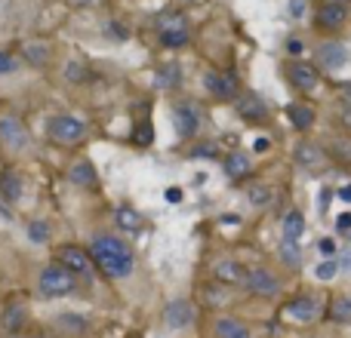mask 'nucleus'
I'll return each mask as SVG.
<instances>
[{
    "mask_svg": "<svg viewBox=\"0 0 351 338\" xmlns=\"http://www.w3.org/2000/svg\"><path fill=\"white\" fill-rule=\"evenodd\" d=\"M90 255H93V265L102 277L108 280H127L133 277L136 271V255L133 246H130L123 237L111 234V231H96L90 237Z\"/></svg>",
    "mask_w": 351,
    "mask_h": 338,
    "instance_id": "obj_1",
    "label": "nucleus"
},
{
    "mask_svg": "<svg viewBox=\"0 0 351 338\" xmlns=\"http://www.w3.org/2000/svg\"><path fill=\"white\" fill-rule=\"evenodd\" d=\"M77 289H80L77 274H71L65 265H59V261L47 265L37 274V292H40V298H68Z\"/></svg>",
    "mask_w": 351,
    "mask_h": 338,
    "instance_id": "obj_2",
    "label": "nucleus"
},
{
    "mask_svg": "<svg viewBox=\"0 0 351 338\" xmlns=\"http://www.w3.org/2000/svg\"><path fill=\"white\" fill-rule=\"evenodd\" d=\"M86 133H90V127L77 114H56L47 120V135L56 145H77L86 139Z\"/></svg>",
    "mask_w": 351,
    "mask_h": 338,
    "instance_id": "obj_3",
    "label": "nucleus"
},
{
    "mask_svg": "<svg viewBox=\"0 0 351 338\" xmlns=\"http://www.w3.org/2000/svg\"><path fill=\"white\" fill-rule=\"evenodd\" d=\"M56 261L65 265L71 274H77L80 283H90L93 274H96V265H93L90 249L77 246V243H62V246H56Z\"/></svg>",
    "mask_w": 351,
    "mask_h": 338,
    "instance_id": "obj_4",
    "label": "nucleus"
},
{
    "mask_svg": "<svg viewBox=\"0 0 351 338\" xmlns=\"http://www.w3.org/2000/svg\"><path fill=\"white\" fill-rule=\"evenodd\" d=\"M243 286H247L250 296H259V298H278L280 289H284L280 277L274 271H268V268H250L243 274Z\"/></svg>",
    "mask_w": 351,
    "mask_h": 338,
    "instance_id": "obj_5",
    "label": "nucleus"
},
{
    "mask_svg": "<svg viewBox=\"0 0 351 338\" xmlns=\"http://www.w3.org/2000/svg\"><path fill=\"white\" fill-rule=\"evenodd\" d=\"M0 145L12 154H22L31 148V135L16 114H0Z\"/></svg>",
    "mask_w": 351,
    "mask_h": 338,
    "instance_id": "obj_6",
    "label": "nucleus"
},
{
    "mask_svg": "<svg viewBox=\"0 0 351 338\" xmlns=\"http://www.w3.org/2000/svg\"><path fill=\"white\" fill-rule=\"evenodd\" d=\"M173 129L179 139H194L200 129V108L194 102H188V99H182V102L173 105Z\"/></svg>",
    "mask_w": 351,
    "mask_h": 338,
    "instance_id": "obj_7",
    "label": "nucleus"
},
{
    "mask_svg": "<svg viewBox=\"0 0 351 338\" xmlns=\"http://www.w3.org/2000/svg\"><path fill=\"white\" fill-rule=\"evenodd\" d=\"M204 86L213 99H219V102H234V99L241 96V83H237V77L228 71H206Z\"/></svg>",
    "mask_w": 351,
    "mask_h": 338,
    "instance_id": "obj_8",
    "label": "nucleus"
},
{
    "mask_svg": "<svg viewBox=\"0 0 351 338\" xmlns=\"http://www.w3.org/2000/svg\"><path fill=\"white\" fill-rule=\"evenodd\" d=\"M158 40H160V47H167V49L188 47V40H191V31H188L185 18H182V16L164 18V22L158 25Z\"/></svg>",
    "mask_w": 351,
    "mask_h": 338,
    "instance_id": "obj_9",
    "label": "nucleus"
},
{
    "mask_svg": "<svg viewBox=\"0 0 351 338\" xmlns=\"http://www.w3.org/2000/svg\"><path fill=\"white\" fill-rule=\"evenodd\" d=\"M194 320H197V308H194L188 298H176L164 308V326L173 329V333H182V329L194 326Z\"/></svg>",
    "mask_w": 351,
    "mask_h": 338,
    "instance_id": "obj_10",
    "label": "nucleus"
},
{
    "mask_svg": "<svg viewBox=\"0 0 351 338\" xmlns=\"http://www.w3.org/2000/svg\"><path fill=\"white\" fill-rule=\"evenodd\" d=\"M234 111L243 123H265L268 120V105L259 92H241L234 99Z\"/></svg>",
    "mask_w": 351,
    "mask_h": 338,
    "instance_id": "obj_11",
    "label": "nucleus"
},
{
    "mask_svg": "<svg viewBox=\"0 0 351 338\" xmlns=\"http://www.w3.org/2000/svg\"><path fill=\"white\" fill-rule=\"evenodd\" d=\"M348 22V6L346 3H336V0H327V3H321V10L315 12V25L321 31H342Z\"/></svg>",
    "mask_w": 351,
    "mask_h": 338,
    "instance_id": "obj_12",
    "label": "nucleus"
},
{
    "mask_svg": "<svg viewBox=\"0 0 351 338\" xmlns=\"http://www.w3.org/2000/svg\"><path fill=\"white\" fill-rule=\"evenodd\" d=\"M25 194V179L16 166L0 169V206H16Z\"/></svg>",
    "mask_w": 351,
    "mask_h": 338,
    "instance_id": "obj_13",
    "label": "nucleus"
},
{
    "mask_svg": "<svg viewBox=\"0 0 351 338\" xmlns=\"http://www.w3.org/2000/svg\"><path fill=\"white\" fill-rule=\"evenodd\" d=\"M317 317H321V304L311 296H296L287 304V320H293V323H315Z\"/></svg>",
    "mask_w": 351,
    "mask_h": 338,
    "instance_id": "obj_14",
    "label": "nucleus"
},
{
    "mask_svg": "<svg viewBox=\"0 0 351 338\" xmlns=\"http://www.w3.org/2000/svg\"><path fill=\"white\" fill-rule=\"evenodd\" d=\"M287 77H290V83L296 86L299 92H311V90H317V71L311 65H305V62H290L287 65Z\"/></svg>",
    "mask_w": 351,
    "mask_h": 338,
    "instance_id": "obj_15",
    "label": "nucleus"
},
{
    "mask_svg": "<svg viewBox=\"0 0 351 338\" xmlns=\"http://www.w3.org/2000/svg\"><path fill=\"white\" fill-rule=\"evenodd\" d=\"M28 323V304L22 298H12L3 304V317H0V329L3 333H19V329Z\"/></svg>",
    "mask_w": 351,
    "mask_h": 338,
    "instance_id": "obj_16",
    "label": "nucleus"
},
{
    "mask_svg": "<svg viewBox=\"0 0 351 338\" xmlns=\"http://www.w3.org/2000/svg\"><path fill=\"white\" fill-rule=\"evenodd\" d=\"M317 59H321V65L327 71H339L342 65H348V49L339 40H324L317 47Z\"/></svg>",
    "mask_w": 351,
    "mask_h": 338,
    "instance_id": "obj_17",
    "label": "nucleus"
},
{
    "mask_svg": "<svg viewBox=\"0 0 351 338\" xmlns=\"http://www.w3.org/2000/svg\"><path fill=\"white\" fill-rule=\"evenodd\" d=\"M293 160L302 169H308V172H317V169L324 166V160H327V154H324L315 142H299L296 151H293Z\"/></svg>",
    "mask_w": 351,
    "mask_h": 338,
    "instance_id": "obj_18",
    "label": "nucleus"
},
{
    "mask_svg": "<svg viewBox=\"0 0 351 338\" xmlns=\"http://www.w3.org/2000/svg\"><path fill=\"white\" fill-rule=\"evenodd\" d=\"M287 117H290L293 129L308 133V129L315 127V120H317V111L311 108L308 102H290V105H287Z\"/></svg>",
    "mask_w": 351,
    "mask_h": 338,
    "instance_id": "obj_19",
    "label": "nucleus"
},
{
    "mask_svg": "<svg viewBox=\"0 0 351 338\" xmlns=\"http://www.w3.org/2000/svg\"><path fill=\"white\" fill-rule=\"evenodd\" d=\"M243 274H247V268H243L241 261H234V259H219L216 265H213V277H216L222 286L243 283Z\"/></svg>",
    "mask_w": 351,
    "mask_h": 338,
    "instance_id": "obj_20",
    "label": "nucleus"
},
{
    "mask_svg": "<svg viewBox=\"0 0 351 338\" xmlns=\"http://www.w3.org/2000/svg\"><path fill=\"white\" fill-rule=\"evenodd\" d=\"M222 169H225V175L228 179H243V175H250V154H243V151H231V154H225V160H222Z\"/></svg>",
    "mask_w": 351,
    "mask_h": 338,
    "instance_id": "obj_21",
    "label": "nucleus"
},
{
    "mask_svg": "<svg viewBox=\"0 0 351 338\" xmlns=\"http://www.w3.org/2000/svg\"><path fill=\"white\" fill-rule=\"evenodd\" d=\"M68 179H71V185H77V187H96L99 175H96V169H93L90 160H77V164L68 169Z\"/></svg>",
    "mask_w": 351,
    "mask_h": 338,
    "instance_id": "obj_22",
    "label": "nucleus"
},
{
    "mask_svg": "<svg viewBox=\"0 0 351 338\" xmlns=\"http://www.w3.org/2000/svg\"><path fill=\"white\" fill-rule=\"evenodd\" d=\"M216 338H253L250 329L237 317H219L216 320Z\"/></svg>",
    "mask_w": 351,
    "mask_h": 338,
    "instance_id": "obj_23",
    "label": "nucleus"
},
{
    "mask_svg": "<svg viewBox=\"0 0 351 338\" xmlns=\"http://www.w3.org/2000/svg\"><path fill=\"white\" fill-rule=\"evenodd\" d=\"M280 231H284L287 240H302V234H305V216L299 209H290L284 216V222H280Z\"/></svg>",
    "mask_w": 351,
    "mask_h": 338,
    "instance_id": "obj_24",
    "label": "nucleus"
},
{
    "mask_svg": "<svg viewBox=\"0 0 351 338\" xmlns=\"http://www.w3.org/2000/svg\"><path fill=\"white\" fill-rule=\"evenodd\" d=\"M278 255H280V261H284L287 268H293L296 271L299 265H302V246H299V240H280V246H278Z\"/></svg>",
    "mask_w": 351,
    "mask_h": 338,
    "instance_id": "obj_25",
    "label": "nucleus"
},
{
    "mask_svg": "<svg viewBox=\"0 0 351 338\" xmlns=\"http://www.w3.org/2000/svg\"><path fill=\"white\" fill-rule=\"evenodd\" d=\"M114 218H117V224H121L127 234H136V231L142 228V216L133 209V206H117V209H114Z\"/></svg>",
    "mask_w": 351,
    "mask_h": 338,
    "instance_id": "obj_26",
    "label": "nucleus"
},
{
    "mask_svg": "<svg viewBox=\"0 0 351 338\" xmlns=\"http://www.w3.org/2000/svg\"><path fill=\"white\" fill-rule=\"evenodd\" d=\"M247 200H250V206H256V209H265V206L274 200L271 185H253L247 191Z\"/></svg>",
    "mask_w": 351,
    "mask_h": 338,
    "instance_id": "obj_27",
    "label": "nucleus"
},
{
    "mask_svg": "<svg viewBox=\"0 0 351 338\" xmlns=\"http://www.w3.org/2000/svg\"><path fill=\"white\" fill-rule=\"evenodd\" d=\"M330 320H336V323L351 320V298L348 296H336L333 298V304H330Z\"/></svg>",
    "mask_w": 351,
    "mask_h": 338,
    "instance_id": "obj_28",
    "label": "nucleus"
},
{
    "mask_svg": "<svg viewBox=\"0 0 351 338\" xmlns=\"http://www.w3.org/2000/svg\"><path fill=\"white\" fill-rule=\"evenodd\" d=\"M158 83L167 86V90H176V86L182 83V68L179 65H164L158 71Z\"/></svg>",
    "mask_w": 351,
    "mask_h": 338,
    "instance_id": "obj_29",
    "label": "nucleus"
},
{
    "mask_svg": "<svg viewBox=\"0 0 351 338\" xmlns=\"http://www.w3.org/2000/svg\"><path fill=\"white\" fill-rule=\"evenodd\" d=\"M330 157L342 166H351V139H339L330 145Z\"/></svg>",
    "mask_w": 351,
    "mask_h": 338,
    "instance_id": "obj_30",
    "label": "nucleus"
},
{
    "mask_svg": "<svg viewBox=\"0 0 351 338\" xmlns=\"http://www.w3.org/2000/svg\"><path fill=\"white\" fill-rule=\"evenodd\" d=\"M28 240L37 243V246H43V243H49V228L43 218H34V222H28Z\"/></svg>",
    "mask_w": 351,
    "mask_h": 338,
    "instance_id": "obj_31",
    "label": "nucleus"
},
{
    "mask_svg": "<svg viewBox=\"0 0 351 338\" xmlns=\"http://www.w3.org/2000/svg\"><path fill=\"white\" fill-rule=\"evenodd\" d=\"M336 274H339V261H336V259H321V261H317L315 277L321 280V283H330Z\"/></svg>",
    "mask_w": 351,
    "mask_h": 338,
    "instance_id": "obj_32",
    "label": "nucleus"
},
{
    "mask_svg": "<svg viewBox=\"0 0 351 338\" xmlns=\"http://www.w3.org/2000/svg\"><path fill=\"white\" fill-rule=\"evenodd\" d=\"M152 139H154V129H152V123H148V120H142V123H139V129H136V133H133V142H136V145H139V148H145V145H152Z\"/></svg>",
    "mask_w": 351,
    "mask_h": 338,
    "instance_id": "obj_33",
    "label": "nucleus"
},
{
    "mask_svg": "<svg viewBox=\"0 0 351 338\" xmlns=\"http://www.w3.org/2000/svg\"><path fill=\"white\" fill-rule=\"evenodd\" d=\"M25 59L34 62V65H43V62H47V47H40V43H34V47H25Z\"/></svg>",
    "mask_w": 351,
    "mask_h": 338,
    "instance_id": "obj_34",
    "label": "nucleus"
},
{
    "mask_svg": "<svg viewBox=\"0 0 351 338\" xmlns=\"http://www.w3.org/2000/svg\"><path fill=\"white\" fill-rule=\"evenodd\" d=\"M65 77L71 80V83H80V80H86L90 74H86V68L84 65H77V62H68V71H65Z\"/></svg>",
    "mask_w": 351,
    "mask_h": 338,
    "instance_id": "obj_35",
    "label": "nucleus"
},
{
    "mask_svg": "<svg viewBox=\"0 0 351 338\" xmlns=\"http://www.w3.org/2000/svg\"><path fill=\"white\" fill-rule=\"evenodd\" d=\"M19 71V62L12 59L10 53H0V77H6V74H16Z\"/></svg>",
    "mask_w": 351,
    "mask_h": 338,
    "instance_id": "obj_36",
    "label": "nucleus"
},
{
    "mask_svg": "<svg viewBox=\"0 0 351 338\" xmlns=\"http://www.w3.org/2000/svg\"><path fill=\"white\" fill-rule=\"evenodd\" d=\"M317 252H321L324 259H333V252H336V240H333V237H321V240H317Z\"/></svg>",
    "mask_w": 351,
    "mask_h": 338,
    "instance_id": "obj_37",
    "label": "nucleus"
},
{
    "mask_svg": "<svg viewBox=\"0 0 351 338\" xmlns=\"http://www.w3.org/2000/svg\"><path fill=\"white\" fill-rule=\"evenodd\" d=\"M333 197H336L333 187H321V197H317V212H321V216L330 209V200H333Z\"/></svg>",
    "mask_w": 351,
    "mask_h": 338,
    "instance_id": "obj_38",
    "label": "nucleus"
},
{
    "mask_svg": "<svg viewBox=\"0 0 351 338\" xmlns=\"http://www.w3.org/2000/svg\"><path fill=\"white\" fill-rule=\"evenodd\" d=\"M287 12H290V18H302L305 16V0H290V3H287Z\"/></svg>",
    "mask_w": 351,
    "mask_h": 338,
    "instance_id": "obj_39",
    "label": "nucleus"
},
{
    "mask_svg": "<svg viewBox=\"0 0 351 338\" xmlns=\"http://www.w3.org/2000/svg\"><path fill=\"white\" fill-rule=\"evenodd\" d=\"M336 231H339V234H348L351 231V212H339V216H336Z\"/></svg>",
    "mask_w": 351,
    "mask_h": 338,
    "instance_id": "obj_40",
    "label": "nucleus"
},
{
    "mask_svg": "<svg viewBox=\"0 0 351 338\" xmlns=\"http://www.w3.org/2000/svg\"><path fill=\"white\" fill-rule=\"evenodd\" d=\"M287 53H290V55H302L305 53V43L299 40V37H290V40H287Z\"/></svg>",
    "mask_w": 351,
    "mask_h": 338,
    "instance_id": "obj_41",
    "label": "nucleus"
},
{
    "mask_svg": "<svg viewBox=\"0 0 351 338\" xmlns=\"http://www.w3.org/2000/svg\"><path fill=\"white\" fill-rule=\"evenodd\" d=\"M191 157H216V148L204 142V148H191Z\"/></svg>",
    "mask_w": 351,
    "mask_h": 338,
    "instance_id": "obj_42",
    "label": "nucleus"
},
{
    "mask_svg": "<svg viewBox=\"0 0 351 338\" xmlns=\"http://www.w3.org/2000/svg\"><path fill=\"white\" fill-rule=\"evenodd\" d=\"M164 197H167V203H182V187H167Z\"/></svg>",
    "mask_w": 351,
    "mask_h": 338,
    "instance_id": "obj_43",
    "label": "nucleus"
},
{
    "mask_svg": "<svg viewBox=\"0 0 351 338\" xmlns=\"http://www.w3.org/2000/svg\"><path fill=\"white\" fill-rule=\"evenodd\" d=\"M268 148H271V142H268V139H265V135H259V139H256V142H253V151H256V154H265V151H268Z\"/></svg>",
    "mask_w": 351,
    "mask_h": 338,
    "instance_id": "obj_44",
    "label": "nucleus"
},
{
    "mask_svg": "<svg viewBox=\"0 0 351 338\" xmlns=\"http://www.w3.org/2000/svg\"><path fill=\"white\" fill-rule=\"evenodd\" d=\"M339 271H346L348 277H351V249H346V252H342V259H339Z\"/></svg>",
    "mask_w": 351,
    "mask_h": 338,
    "instance_id": "obj_45",
    "label": "nucleus"
},
{
    "mask_svg": "<svg viewBox=\"0 0 351 338\" xmlns=\"http://www.w3.org/2000/svg\"><path fill=\"white\" fill-rule=\"evenodd\" d=\"M336 197H339L342 203H351V181H348V185H342L339 191H336Z\"/></svg>",
    "mask_w": 351,
    "mask_h": 338,
    "instance_id": "obj_46",
    "label": "nucleus"
},
{
    "mask_svg": "<svg viewBox=\"0 0 351 338\" xmlns=\"http://www.w3.org/2000/svg\"><path fill=\"white\" fill-rule=\"evenodd\" d=\"M342 102H346V108H351V83L342 86Z\"/></svg>",
    "mask_w": 351,
    "mask_h": 338,
    "instance_id": "obj_47",
    "label": "nucleus"
},
{
    "mask_svg": "<svg viewBox=\"0 0 351 338\" xmlns=\"http://www.w3.org/2000/svg\"><path fill=\"white\" fill-rule=\"evenodd\" d=\"M339 120L346 123V127H351V108H346V111H342V114H339Z\"/></svg>",
    "mask_w": 351,
    "mask_h": 338,
    "instance_id": "obj_48",
    "label": "nucleus"
},
{
    "mask_svg": "<svg viewBox=\"0 0 351 338\" xmlns=\"http://www.w3.org/2000/svg\"><path fill=\"white\" fill-rule=\"evenodd\" d=\"M336 3H351V0H336Z\"/></svg>",
    "mask_w": 351,
    "mask_h": 338,
    "instance_id": "obj_49",
    "label": "nucleus"
},
{
    "mask_svg": "<svg viewBox=\"0 0 351 338\" xmlns=\"http://www.w3.org/2000/svg\"><path fill=\"white\" fill-rule=\"evenodd\" d=\"M179 3H191V0H179Z\"/></svg>",
    "mask_w": 351,
    "mask_h": 338,
    "instance_id": "obj_50",
    "label": "nucleus"
},
{
    "mask_svg": "<svg viewBox=\"0 0 351 338\" xmlns=\"http://www.w3.org/2000/svg\"><path fill=\"white\" fill-rule=\"evenodd\" d=\"M348 240H351V231H348Z\"/></svg>",
    "mask_w": 351,
    "mask_h": 338,
    "instance_id": "obj_51",
    "label": "nucleus"
}]
</instances>
